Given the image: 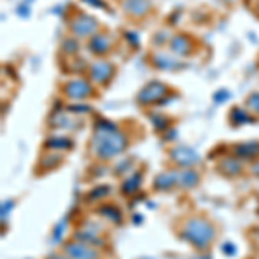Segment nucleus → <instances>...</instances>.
<instances>
[{"instance_id":"f257e3e1","label":"nucleus","mask_w":259,"mask_h":259,"mask_svg":"<svg viewBox=\"0 0 259 259\" xmlns=\"http://www.w3.org/2000/svg\"><path fill=\"white\" fill-rule=\"evenodd\" d=\"M183 237H185L190 244H194L195 247L206 249L212 242L214 230H212L209 223H206V221H202L200 218H192L187 221L185 228H183Z\"/></svg>"},{"instance_id":"f03ea898","label":"nucleus","mask_w":259,"mask_h":259,"mask_svg":"<svg viewBox=\"0 0 259 259\" xmlns=\"http://www.w3.org/2000/svg\"><path fill=\"white\" fill-rule=\"evenodd\" d=\"M124 145H126V142L118 132L107 130V132H99L95 137V149L102 159H111L112 156L119 154L124 149Z\"/></svg>"},{"instance_id":"7ed1b4c3","label":"nucleus","mask_w":259,"mask_h":259,"mask_svg":"<svg viewBox=\"0 0 259 259\" xmlns=\"http://www.w3.org/2000/svg\"><path fill=\"white\" fill-rule=\"evenodd\" d=\"M97 28H99L97 21H95L94 18H90V16H85V14H81L80 18L74 19L73 24H71V31H73V35H78V36L94 35Z\"/></svg>"},{"instance_id":"20e7f679","label":"nucleus","mask_w":259,"mask_h":259,"mask_svg":"<svg viewBox=\"0 0 259 259\" xmlns=\"http://www.w3.org/2000/svg\"><path fill=\"white\" fill-rule=\"evenodd\" d=\"M90 73H92V78L97 83H107L112 78L114 68H112V64H109V62L99 61L90 66Z\"/></svg>"},{"instance_id":"39448f33","label":"nucleus","mask_w":259,"mask_h":259,"mask_svg":"<svg viewBox=\"0 0 259 259\" xmlns=\"http://www.w3.org/2000/svg\"><path fill=\"white\" fill-rule=\"evenodd\" d=\"M64 92L71 99H85L92 95V87L83 80H73L64 87Z\"/></svg>"},{"instance_id":"423d86ee","label":"nucleus","mask_w":259,"mask_h":259,"mask_svg":"<svg viewBox=\"0 0 259 259\" xmlns=\"http://www.w3.org/2000/svg\"><path fill=\"white\" fill-rule=\"evenodd\" d=\"M166 92H168V89H166L164 85H161V83H150L149 87H145V89L140 92L139 100L142 104H150V102H154V100L161 99Z\"/></svg>"},{"instance_id":"0eeeda50","label":"nucleus","mask_w":259,"mask_h":259,"mask_svg":"<svg viewBox=\"0 0 259 259\" xmlns=\"http://www.w3.org/2000/svg\"><path fill=\"white\" fill-rule=\"evenodd\" d=\"M124 9H128L130 14L139 16V14L147 12L149 4H147V0H126V2H124Z\"/></svg>"},{"instance_id":"6e6552de","label":"nucleus","mask_w":259,"mask_h":259,"mask_svg":"<svg viewBox=\"0 0 259 259\" xmlns=\"http://www.w3.org/2000/svg\"><path fill=\"white\" fill-rule=\"evenodd\" d=\"M92 50H94L95 54L109 52V41H107V36L95 35L94 38H92Z\"/></svg>"},{"instance_id":"1a4fd4ad","label":"nucleus","mask_w":259,"mask_h":259,"mask_svg":"<svg viewBox=\"0 0 259 259\" xmlns=\"http://www.w3.org/2000/svg\"><path fill=\"white\" fill-rule=\"evenodd\" d=\"M171 50H175L177 54H189V38L183 35H178L171 40Z\"/></svg>"},{"instance_id":"9d476101","label":"nucleus","mask_w":259,"mask_h":259,"mask_svg":"<svg viewBox=\"0 0 259 259\" xmlns=\"http://www.w3.org/2000/svg\"><path fill=\"white\" fill-rule=\"evenodd\" d=\"M69 252H74L71 254L73 257H78V259H94V256H92V250L83 247V245H73V249H69Z\"/></svg>"},{"instance_id":"9b49d317","label":"nucleus","mask_w":259,"mask_h":259,"mask_svg":"<svg viewBox=\"0 0 259 259\" xmlns=\"http://www.w3.org/2000/svg\"><path fill=\"white\" fill-rule=\"evenodd\" d=\"M247 106L252 107L254 111L259 112V94H252L250 97L247 99Z\"/></svg>"},{"instance_id":"f8f14e48","label":"nucleus","mask_w":259,"mask_h":259,"mask_svg":"<svg viewBox=\"0 0 259 259\" xmlns=\"http://www.w3.org/2000/svg\"><path fill=\"white\" fill-rule=\"evenodd\" d=\"M56 259H64V257H59V256H57V257H56Z\"/></svg>"}]
</instances>
